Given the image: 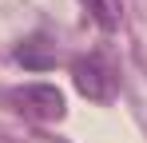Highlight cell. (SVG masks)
Segmentation results:
<instances>
[{
  "instance_id": "1",
  "label": "cell",
  "mask_w": 147,
  "mask_h": 143,
  "mask_svg": "<svg viewBox=\"0 0 147 143\" xmlns=\"http://www.w3.org/2000/svg\"><path fill=\"white\" fill-rule=\"evenodd\" d=\"M8 103H12L20 115L40 119V123L64 115V95H60V88H52V84H24V88H16V92H8Z\"/></svg>"
},
{
  "instance_id": "2",
  "label": "cell",
  "mask_w": 147,
  "mask_h": 143,
  "mask_svg": "<svg viewBox=\"0 0 147 143\" xmlns=\"http://www.w3.org/2000/svg\"><path fill=\"white\" fill-rule=\"evenodd\" d=\"M72 80H76V88L88 99H96V103H107L115 95V72H111V64L103 56H80L72 64Z\"/></svg>"
},
{
  "instance_id": "3",
  "label": "cell",
  "mask_w": 147,
  "mask_h": 143,
  "mask_svg": "<svg viewBox=\"0 0 147 143\" xmlns=\"http://www.w3.org/2000/svg\"><path fill=\"white\" fill-rule=\"evenodd\" d=\"M84 8L92 12V20H96L103 32L119 28V0H84Z\"/></svg>"
}]
</instances>
